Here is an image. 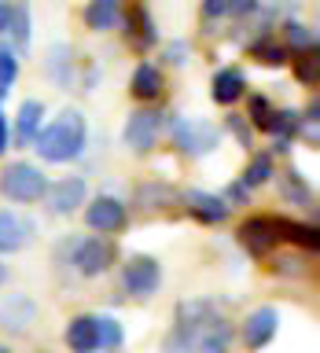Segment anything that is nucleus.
I'll use <instances>...</instances> for the list:
<instances>
[{
    "label": "nucleus",
    "mask_w": 320,
    "mask_h": 353,
    "mask_svg": "<svg viewBox=\"0 0 320 353\" xmlns=\"http://www.w3.org/2000/svg\"><path fill=\"white\" fill-rule=\"evenodd\" d=\"M170 59H173V63H184V44H173V48H170Z\"/></svg>",
    "instance_id": "36"
},
{
    "label": "nucleus",
    "mask_w": 320,
    "mask_h": 353,
    "mask_svg": "<svg viewBox=\"0 0 320 353\" xmlns=\"http://www.w3.org/2000/svg\"><path fill=\"white\" fill-rule=\"evenodd\" d=\"M41 353H44V350H41Z\"/></svg>",
    "instance_id": "40"
},
{
    "label": "nucleus",
    "mask_w": 320,
    "mask_h": 353,
    "mask_svg": "<svg viewBox=\"0 0 320 353\" xmlns=\"http://www.w3.org/2000/svg\"><path fill=\"white\" fill-rule=\"evenodd\" d=\"M96 339H99V350L114 353L121 346V324L114 316H96Z\"/></svg>",
    "instance_id": "27"
},
{
    "label": "nucleus",
    "mask_w": 320,
    "mask_h": 353,
    "mask_svg": "<svg viewBox=\"0 0 320 353\" xmlns=\"http://www.w3.org/2000/svg\"><path fill=\"white\" fill-rule=\"evenodd\" d=\"M41 129H44V103L41 99H26V103L19 107V114H15V140L22 143V148H30Z\"/></svg>",
    "instance_id": "18"
},
{
    "label": "nucleus",
    "mask_w": 320,
    "mask_h": 353,
    "mask_svg": "<svg viewBox=\"0 0 320 353\" xmlns=\"http://www.w3.org/2000/svg\"><path fill=\"white\" fill-rule=\"evenodd\" d=\"M159 132H162V114L151 107H140L126 118L121 143H126L132 154H148V151H154V143H159Z\"/></svg>",
    "instance_id": "4"
},
{
    "label": "nucleus",
    "mask_w": 320,
    "mask_h": 353,
    "mask_svg": "<svg viewBox=\"0 0 320 353\" xmlns=\"http://www.w3.org/2000/svg\"><path fill=\"white\" fill-rule=\"evenodd\" d=\"M63 339H66V346H70V353H96L99 350V339H96V316H74L70 324H66L63 331Z\"/></svg>",
    "instance_id": "15"
},
{
    "label": "nucleus",
    "mask_w": 320,
    "mask_h": 353,
    "mask_svg": "<svg viewBox=\"0 0 320 353\" xmlns=\"http://www.w3.org/2000/svg\"><path fill=\"white\" fill-rule=\"evenodd\" d=\"M33 316H37V305H33V298L26 294H8L4 302H0V327L11 331V335H22Z\"/></svg>",
    "instance_id": "13"
},
{
    "label": "nucleus",
    "mask_w": 320,
    "mask_h": 353,
    "mask_svg": "<svg viewBox=\"0 0 320 353\" xmlns=\"http://www.w3.org/2000/svg\"><path fill=\"white\" fill-rule=\"evenodd\" d=\"M247 107H250V121H254V125H258V129H269L272 125V114H276V107L269 103V99H265L261 92H254L250 99H247Z\"/></svg>",
    "instance_id": "29"
},
{
    "label": "nucleus",
    "mask_w": 320,
    "mask_h": 353,
    "mask_svg": "<svg viewBox=\"0 0 320 353\" xmlns=\"http://www.w3.org/2000/svg\"><path fill=\"white\" fill-rule=\"evenodd\" d=\"M30 4L26 0H15V4H8V30L11 41H15V48H30Z\"/></svg>",
    "instance_id": "21"
},
{
    "label": "nucleus",
    "mask_w": 320,
    "mask_h": 353,
    "mask_svg": "<svg viewBox=\"0 0 320 353\" xmlns=\"http://www.w3.org/2000/svg\"><path fill=\"white\" fill-rule=\"evenodd\" d=\"M239 243H243V250L254 254V258H265V254H272L276 250V243H280V236H276V217H247L239 225Z\"/></svg>",
    "instance_id": "9"
},
{
    "label": "nucleus",
    "mask_w": 320,
    "mask_h": 353,
    "mask_svg": "<svg viewBox=\"0 0 320 353\" xmlns=\"http://www.w3.org/2000/svg\"><path fill=\"white\" fill-rule=\"evenodd\" d=\"M280 188H283V199H287V203H294V206H313V192H309L306 176H298L294 170L280 176Z\"/></svg>",
    "instance_id": "23"
},
{
    "label": "nucleus",
    "mask_w": 320,
    "mask_h": 353,
    "mask_svg": "<svg viewBox=\"0 0 320 353\" xmlns=\"http://www.w3.org/2000/svg\"><path fill=\"white\" fill-rule=\"evenodd\" d=\"M250 55H254L261 66H283V63H287V48H283V44H276L272 37L254 41V44H250Z\"/></svg>",
    "instance_id": "25"
},
{
    "label": "nucleus",
    "mask_w": 320,
    "mask_h": 353,
    "mask_svg": "<svg viewBox=\"0 0 320 353\" xmlns=\"http://www.w3.org/2000/svg\"><path fill=\"white\" fill-rule=\"evenodd\" d=\"M30 221H22L11 210H0V254H15L30 243Z\"/></svg>",
    "instance_id": "17"
},
{
    "label": "nucleus",
    "mask_w": 320,
    "mask_h": 353,
    "mask_svg": "<svg viewBox=\"0 0 320 353\" xmlns=\"http://www.w3.org/2000/svg\"><path fill=\"white\" fill-rule=\"evenodd\" d=\"M276 236L294 243V247L317 250V225H306V221H291V217H276Z\"/></svg>",
    "instance_id": "20"
},
{
    "label": "nucleus",
    "mask_w": 320,
    "mask_h": 353,
    "mask_svg": "<svg viewBox=\"0 0 320 353\" xmlns=\"http://www.w3.org/2000/svg\"><path fill=\"white\" fill-rule=\"evenodd\" d=\"M166 88V77L154 63H140L137 70H132V81H129V92L140 99V103H151V99H159Z\"/></svg>",
    "instance_id": "16"
},
{
    "label": "nucleus",
    "mask_w": 320,
    "mask_h": 353,
    "mask_svg": "<svg viewBox=\"0 0 320 353\" xmlns=\"http://www.w3.org/2000/svg\"><path fill=\"white\" fill-rule=\"evenodd\" d=\"M4 30H8V4L0 0V33H4Z\"/></svg>",
    "instance_id": "37"
},
{
    "label": "nucleus",
    "mask_w": 320,
    "mask_h": 353,
    "mask_svg": "<svg viewBox=\"0 0 320 353\" xmlns=\"http://www.w3.org/2000/svg\"><path fill=\"white\" fill-rule=\"evenodd\" d=\"M283 37H287V48L298 52V55L317 52V30L306 26V22H298V19H291V22L283 26Z\"/></svg>",
    "instance_id": "22"
},
{
    "label": "nucleus",
    "mask_w": 320,
    "mask_h": 353,
    "mask_svg": "<svg viewBox=\"0 0 320 353\" xmlns=\"http://www.w3.org/2000/svg\"><path fill=\"white\" fill-rule=\"evenodd\" d=\"M276 269H280V272H291V276L302 272V269H298V258H280V265L272 261V272H276Z\"/></svg>",
    "instance_id": "33"
},
{
    "label": "nucleus",
    "mask_w": 320,
    "mask_h": 353,
    "mask_svg": "<svg viewBox=\"0 0 320 353\" xmlns=\"http://www.w3.org/2000/svg\"><path fill=\"white\" fill-rule=\"evenodd\" d=\"M162 283V265L151 258V254H132V258L121 265V287L132 298H148L159 291Z\"/></svg>",
    "instance_id": "5"
},
{
    "label": "nucleus",
    "mask_w": 320,
    "mask_h": 353,
    "mask_svg": "<svg viewBox=\"0 0 320 353\" xmlns=\"http://www.w3.org/2000/svg\"><path fill=\"white\" fill-rule=\"evenodd\" d=\"M294 77L302 81L306 88H317L320 85V63H317V52H306L294 59Z\"/></svg>",
    "instance_id": "28"
},
{
    "label": "nucleus",
    "mask_w": 320,
    "mask_h": 353,
    "mask_svg": "<svg viewBox=\"0 0 320 353\" xmlns=\"http://www.w3.org/2000/svg\"><path fill=\"white\" fill-rule=\"evenodd\" d=\"M184 206H188V214L199 217L203 225H221V221H228V203L221 195H210V192H184Z\"/></svg>",
    "instance_id": "14"
},
{
    "label": "nucleus",
    "mask_w": 320,
    "mask_h": 353,
    "mask_svg": "<svg viewBox=\"0 0 320 353\" xmlns=\"http://www.w3.org/2000/svg\"><path fill=\"white\" fill-rule=\"evenodd\" d=\"M121 22H126V41H129V48H137V52H151V48H154L159 30H154V19H151V11L143 8V4L129 8V15H121Z\"/></svg>",
    "instance_id": "11"
},
{
    "label": "nucleus",
    "mask_w": 320,
    "mask_h": 353,
    "mask_svg": "<svg viewBox=\"0 0 320 353\" xmlns=\"http://www.w3.org/2000/svg\"><path fill=\"white\" fill-rule=\"evenodd\" d=\"M243 199H247V188H243V184L236 181V184L228 188V199H225V203H243Z\"/></svg>",
    "instance_id": "34"
},
{
    "label": "nucleus",
    "mask_w": 320,
    "mask_h": 353,
    "mask_svg": "<svg viewBox=\"0 0 320 353\" xmlns=\"http://www.w3.org/2000/svg\"><path fill=\"white\" fill-rule=\"evenodd\" d=\"M8 140H11V129H8V118L0 114V154L8 151Z\"/></svg>",
    "instance_id": "35"
},
{
    "label": "nucleus",
    "mask_w": 320,
    "mask_h": 353,
    "mask_svg": "<svg viewBox=\"0 0 320 353\" xmlns=\"http://www.w3.org/2000/svg\"><path fill=\"white\" fill-rule=\"evenodd\" d=\"M0 192H4L11 203H41L44 192H48V176H44V170L33 162H11L8 170L0 173Z\"/></svg>",
    "instance_id": "2"
},
{
    "label": "nucleus",
    "mask_w": 320,
    "mask_h": 353,
    "mask_svg": "<svg viewBox=\"0 0 320 353\" xmlns=\"http://www.w3.org/2000/svg\"><path fill=\"white\" fill-rule=\"evenodd\" d=\"M0 353H11V350H8V346H4V342H0Z\"/></svg>",
    "instance_id": "39"
},
{
    "label": "nucleus",
    "mask_w": 320,
    "mask_h": 353,
    "mask_svg": "<svg viewBox=\"0 0 320 353\" xmlns=\"http://www.w3.org/2000/svg\"><path fill=\"white\" fill-rule=\"evenodd\" d=\"M126 221H129L126 203L114 195H96L92 203L85 206V225L92 232H99V236H114V232L126 228Z\"/></svg>",
    "instance_id": "6"
},
{
    "label": "nucleus",
    "mask_w": 320,
    "mask_h": 353,
    "mask_svg": "<svg viewBox=\"0 0 320 353\" xmlns=\"http://www.w3.org/2000/svg\"><path fill=\"white\" fill-rule=\"evenodd\" d=\"M4 283H8V265L0 261V287H4Z\"/></svg>",
    "instance_id": "38"
},
{
    "label": "nucleus",
    "mask_w": 320,
    "mask_h": 353,
    "mask_svg": "<svg viewBox=\"0 0 320 353\" xmlns=\"http://www.w3.org/2000/svg\"><path fill=\"white\" fill-rule=\"evenodd\" d=\"M276 331H280V309L276 305H258L254 313H247V320H243V346L258 353L276 339Z\"/></svg>",
    "instance_id": "8"
},
{
    "label": "nucleus",
    "mask_w": 320,
    "mask_h": 353,
    "mask_svg": "<svg viewBox=\"0 0 320 353\" xmlns=\"http://www.w3.org/2000/svg\"><path fill=\"white\" fill-rule=\"evenodd\" d=\"M85 192H88V188H85V176H63V181L48 184L44 203H48L52 214L66 217V214H74L77 206H85Z\"/></svg>",
    "instance_id": "10"
},
{
    "label": "nucleus",
    "mask_w": 320,
    "mask_h": 353,
    "mask_svg": "<svg viewBox=\"0 0 320 353\" xmlns=\"http://www.w3.org/2000/svg\"><path fill=\"white\" fill-rule=\"evenodd\" d=\"M217 140H221V132H217L214 121H206V118H177L173 121V143H177V151L192 154V159L210 154V151L217 148Z\"/></svg>",
    "instance_id": "3"
},
{
    "label": "nucleus",
    "mask_w": 320,
    "mask_h": 353,
    "mask_svg": "<svg viewBox=\"0 0 320 353\" xmlns=\"http://www.w3.org/2000/svg\"><path fill=\"white\" fill-rule=\"evenodd\" d=\"M258 8V0H228V15H250Z\"/></svg>",
    "instance_id": "32"
},
{
    "label": "nucleus",
    "mask_w": 320,
    "mask_h": 353,
    "mask_svg": "<svg viewBox=\"0 0 320 353\" xmlns=\"http://www.w3.org/2000/svg\"><path fill=\"white\" fill-rule=\"evenodd\" d=\"M85 137H88V129H85V114H81V110H74V107H66L59 118H52L48 125H44V129L37 132V140H33L30 148L41 154V162H55V165H63V162L81 159V151H85Z\"/></svg>",
    "instance_id": "1"
},
{
    "label": "nucleus",
    "mask_w": 320,
    "mask_h": 353,
    "mask_svg": "<svg viewBox=\"0 0 320 353\" xmlns=\"http://www.w3.org/2000/svg\"><path fill=\"white\" fill-rule=\"evenodd\" d=\"M298 129H302V137L313 143H320V103L313 99V103H309V110H306V118H298Z\"/></svg>",
    "instance_id": "30"
},
{
    "label": "nucleus",
    "mask_w": 320,
    "mask_h": 353,
    "mask_svg": "<svg viewBox=\"0 0 320 353\" xmlns=\"http://www.w3.org/2000/svg\"><path fill=\"white\" fill-rule=\"evenodd\" d=\"M74 265L81 276H103L114 265V243L107 236H88L74 247Z\"/></svg>",
    "instance_id": "7"
},
{
    "label": "nucleus",
    "mask_w": 320,
    "mask_h": 353,
    "mask_svg": "<svg viewBox=\"0 0 320 353\" xmlns=\"http://www.w3.org/2000/svg\"><path fill=\"white\" fill-rule=\"evenodd\" d=\"M269 132L276 137V151H287V140H291V132H298V114H294V110H276Z\"/></svg>",
    "instance_id": "26"
},
{
    "label": "nucleus",
    "mask_w": 320,
    "mask_h": 353,
    "mask_svg": "<svg viewBox=\"0 0 320 353\" xmlns=\"http://www.w3.org/2000/svg\"><path fill=\"white\" fill-rule=\"evenodd\" d=\"M269 176H276V170H272V159H269V154H254L250 165H247V170H243V176H239V184L250 192V188L265 184Z\"/></svg>",
    "instance_id": "24"
},
{
    "label": "nucleus",
    "mask_w": 320,
    "mask_h": 353,
    "mask_svg": "<svg viewBox=\"0 0 320 353\" xmlns=\"http://www.w3.org/2000/svg\"><path fill=\"white\" fill-rule=\"evenodd\" d=\"M228 129L236 132V140L243 143V148H250V125H247L239 114H228Z\"/></svg>",
    "instance_id": "31"
},
{
    "label": "nucleus",
    "mask_w": 320,
    "mask_h": 353,
    "mask_svg": "<svg viewBox=\"0 0 320 353\" xmlns=\"http://www.w3.org/2000/svg\"><path fill=\"white\" fill-rule=\"evenodd\" d=\"M121 22V4L118 0H88L85 4V26L96 33H107Z\"/></svg>",
    "instance_id": "19"
},
{
    "label": "nucleus",
    "mask_w": 320,
    "mask_h": 353,
    "mask_svg": "<svg viewBox=\"0 0 320 353\" xmlns=\"http://www.w3.org/2000/svg\"><path fill=\"white\" fill-rule=\"evenodd\" d=\"M210 96H214V103H221V107L239 103V99L247 96V77H243L239 66H221L214 74V81H210Z\"/></svg>",
    "instance_id": "12"
}]
</instances>
